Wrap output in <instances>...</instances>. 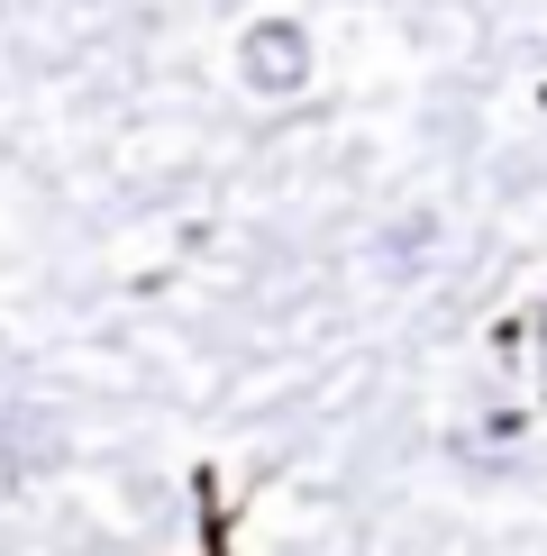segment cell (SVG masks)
<instances>
[{
  "instance_id": "obj_1",
  "label": "cell",
  "mask_w": 547,
  "mask_h": 556,
  "mask_svg": "<svg viewBox=\"0 0 547 556\" xmlns=\"http://www.w3.org/2000/svg\"><path fill=\"white\" fill-rule=\"evenodd\" d=\"M238 83L246 91H302L310 83V28H292V18H256V28L238 37Z\"/></svg>"
},
{
  "instance_id": "obj_2",
  "label": "cell",
  "mask_w": 547,
  "mask_h": 556,
  "mask_svg": "<svg viewBox=\"0 0 547 556\" xmlns=\"http://www.w3.org/2000/svg\"><path fill=\"white\" fill-rule=\"evenodd\" d=\"M55 456H64L55 410H28V402H18L10 420H0V466H10V483H28L37 466H55Z\"/></svg>"
}]
</instances>
